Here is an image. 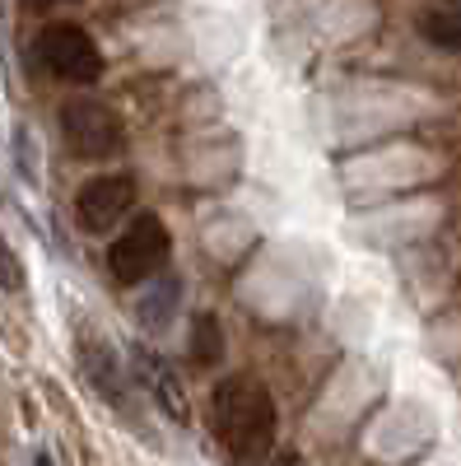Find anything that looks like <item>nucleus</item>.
I'll return each mask as SVG.
<instances>
[{
  "mask_svg": "<svg viewBox=\"0 0 461 466\" xmlns=\"http://www.w3.org/2000/svg\"><path fill=\"white\" fill-rule=\"evenodd\" d=\"M56 5H75V0H24V10H56Z\"/></svg>",
  "mask_w": 461,
  "mask_h": 466,
  "instance_id": "obj_12",
  "label": "nucleus"
},
{
  "mask_svg": "<svg viewBox=\"0 0 461 466\" xmlns=\"http://www.w3.org/2000/svg\"><path fill=\"white\" fill-rule=\"evenodd\" d=\"M0 289H24V266L10 252V243L0 238Z\"/></svg>",
  "mask_w": 461,
  "mask_h": 466,
  "instance_id": "obj_11",
  "label": "nucleus"
},
{
  "mask_svg": "<svg viewBox=\"0 0 461 466\" xmlns=\"http://www.w3.org/2000/svg\"><path fill=\"white\" fill-rule=\"evenodd\" d=\"M61 136L80 159H112L122 149V122L117 112L98 98H65L61 103Z\"/></svg>",
  "mask_w": 461,
  "mask_h": 466,
  "instance_id": "obj_4",
  "label": "nucleus"
},
{
  "mask_svg": "<svg viewBox=\"0 0 461 466\" xmlns=\"http://www.w3.org/2000/svg\"><path fill=\"white\" fill-rule=\"evenodd\" d=\"M37 61L65 85H94L103 75V52L80 24H47L37 33Z\"/></svg>",
  "mask_w": 461,
  "mask_h": 466,
  "instance_id": "obj_3",
  "label": "nucleus"
},
{
  "mask_svg": "<svg viewBox=\"0 0 461 466\" xmlns=\"http://www.w3.org/2000/svg\"><path fill=\"white\" fill-rule=\"evenodd\" d=\"M33 466H52V457H47V452H37V457H33Z\"/></svg>",
  "mask_w": 461,
  "mask_h": 466,
  "instance_id": "obj_13",
  "label": "nucleus"
},
{
  "mask_svg": "<svg viewBox=\"0 0 461 466\" xmlns=\"http://www.w3.org/2000/svg\"><path fill=\"white\" fill-rule=\"evenodd\" d=\"M131 369L140 378V387L154 397V406H159L173 424H186L191 420V401H186V387L177 378V369L159 355L154 345H131Z\"/></svg>",
  "mask_w": 461,
  "mask_h": 466,
  "instance_id": "obj_6",
  "label": "nucleus"
},
{
  "mask_svg": "<svg viewBox=\"0 0 461 466\" xmlns=\"http://www.w3.org/2000/svg\"><path fill=\"white\" fill-rule=\"evenodd\" d=\"M168 252H173V238H168L164 219L149 215V210H140V215L126 224L122 238L107 248V266H112V276H117L122 285H140V280H149L154 270L168 261Z\"/></svg>",
  "mask_w": 461,
  "mask_h": 466,
  "instance_id": "obj_2",
  "label": "nucleus"
},
{
  "mask_svg": "<svg viewBox=\"0 0 461 466\" xmlns=\"http://www.w3.org/2000/svg\"><path fill=\"white\" fill-rule=\"evenodd\" d=\"M177 303H182V280H177V276L154 280V285L140 294V303H135V322H140L149 336H159V331H168V327H173Z\"/></svg>",
  "mask_w": 461,
  "mask_h": 466,
  "instance_id": "obj_8",
  "label": "nucleus"
},
{
  "mask_svg": "<svg viewBox=\"0 0 461 466\" xmlns=\"http://www.w3.org/2000/svg\"><path fill=\"white\" fill-rule=\"evenodd\" d=\"M210 420L234 466H261L271 457L280 415H276V397L256 378H224L210 397Z\"/></svg>",
  "mask_w": 461,
  "mask_h": 466,
  "instance_id": "obj_1",
  "label": "nucleus"
},
{
  "mask_svg": "<svg viewBox=\"0 0 461 466\" xmlns=\"http://www.w3.org/2000/svg\"><path fill=\"white\" fill-rule=\"evenodd\" d=\"M80 369L107 401H122V360L107 340H98V336L80 340Z\"/></svg>",
  "mask_w": 461,
  "mask_h": 466,
  "instance_id": "obj_7",
  "label": "nucleus"
},
{
  "mask_svg": "<svg viewBox=\"0 0 461 466\" xmlns=\"http://www.w3.org/2000/svg\"><path fill=\"white\" fill-rule=\"evenodd\" d=\"M415 28H419V37H425L429 47L461 56V10H425L415 19Z\"/></svg>",
  "mask_w": 461,
  "mask_h": 466,
  "instance_id": "obj_9",
  "label": "nucleus"
},
{
  "mask_svg": "<svg viewBox=\"0 0 461 466\" xmlns=\"http://www.w3.org/2000/svg\"><path fill=\"white\" fill-rule=\"evenodd\" d=\"M191 360H196L201 369H215L224 360V331H219L215 313H201L196 327H191Z\"/></svg>",
  "mask_w": 461,
  "mask_h": 466,
  "instance_id": "obj_10",
  "label": "nucleus"
},
{
  "mask_svg": "<svg viewBox=\"0 0 461 466\" xmlns=\"http://www.w3.org/2000/svg\"><path fill=\"white\" fill-rule=\"evenodd\" d=\"M135 206V182L122 177V173H103V177H89L75 197V219H80L85 233H112L126 210Z\"/></svg>",
  "mask_w": 461,
  "mask_h": 466,
  "instance_id": "obj_5",
  "label": "nucleus"
}]
</instances>
